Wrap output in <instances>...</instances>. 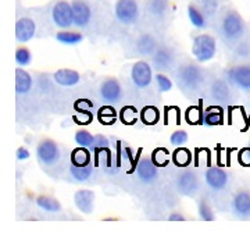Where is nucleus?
<instances>
[{
    "mask_svg": "<svg viewBox=\"0 0 250 235\" xmlns=\"http://www.w3.org/2000/svg\"><path fill=\"white\" fill-rule=\"evenodd\" d=\"M174 77L178 88L187 96H195L206 85V75L202 67L192 62L177 64Z\"/></svg>",
    "mask_w": 250,
    "mask_h": 235,
    "instance_id": "f257e3e1",
    "label": "nucleus"
},
{
    "mask_svg": "<svg viewBox=\"0 0 250 235\" xmlns=\"http://www.w3.org/2000/svg\"><path fill=\"white\" fill-rule=\"evenodd\" d=\"M220 32H221L224 41H227L229 43L238 42L241 39L245 34V21L239 16L238 11L231 10L227 14H224L223 20H221Z\"/></svg>",
    "mask_w": 250,
    "mask_h": 235,
    "instance_id": "f03ea898",
    "label": "nucleus"
},
{
    "mask_svg": "<svg viewBox=\"0 0 250 235\" xmlns=\"http://www.w3.org/2000/svg\"><path fill=\"white\" fill-rule=\"evenodd\" d=\"M217 53V42L214 36L208 34H199L192 41V54L197 63H207L214 59Z\"/></svg>",
    "mask_w": 250,
    "mask_h": 235,
    "instance_id": "7ed1b4c3",
    "label": "nucleus"
},
{
    "mask_svg": "<svg viewBox=\"0 0 250 235\" xmlns=\"http://www.w3.org/2000/svg\"><path fill=\"white\" fill-rule=\"evenodd\" d=\"M175 188L181 195L195 198L200 191V178L195 170L184 169L175 177Z\"/></svg>",
    "mask_w": 250,
    "mask_h": 235,
    "instance_id": "20e7f679",
    "label": "nucleus"
},
{
    "mask_svg": "<svg viewBox=\"0 0 250 235\" xmlns=\"http://www.w3.org/2000/svg\"><path fill=\"white\" fill-rule=\"evenodd\" d=\"M150 63L157 72H168L177 67V53L174 47L167 45H159L156 52L150 56Z\"/></svg>",
    "mask_w": 250,
    "mask_h": 235,
    "instance_id": "39448f33",
    "label": "nucleus"
},
{
    "mask_svg": "<svg viewBox=\"0 0 250 235\" xmlns=\"http://www.w3.org/2000/svg\"><path fill=\"white\" fill-rule=\"evenodd\" d=\"M36 157L42 166L52 167L62 159V149L54 139L45 138L36 146Z\"/></svg>",
    "mask_w": 250,
    "mask_h": 235,
    "instance_id": "423d86ee",
    "label": "nucleus"
},
{
    "mask_svg": "<svg viewBox=\"0 0 250 235\" xmlns=\"http://www.w3.org/2000/svg\"><path fill=\"white\" fill-rule=\"evenodd\" d=\"M114 14L123 25H132L139 18V6L136 0H117Z\"/></svg>",
    "mask_w": 250,
    "mask_h": 235,
    "instance_id": "0eeeda50",
    "label": "nucleus"
},
{
    "mask_svg": "<svg viewBox=\"0 0 250 235\" xmlns=\"http://www.w3.org/2000/svg\"><path fill=\"white\" fill-rule=\"evenodd\" d=\"M99 96L107 105H116L123 98V86L116 77H108L99 86Z\"/></svg>",
    "mask_w": 250,
    "mask_h": 235,
    "instance_id": "6e6552de",
    "label": "nucleus"
},
{
    "mask_svg": "<svg viewBox=\"0 0 250 235\" xmlns=\"http://www.w3.org/2000/svg\"><path fill=\"white\" fill-rule=\"evenodd\" d=\"M227 80L242 92H250V64H236L227 71Z\"/></svg>",
    "mask_w": 250,
    "mask_h": 235,
    "instance_id": "1a4fd4ad",
    "label": "nucleus"
},
{
    "mask_svg": "<svg viewBox=\"0 0 250 235\" xmlns=\"http://www.w3.org/2000/svg\"><path fill=\"white\" fill-rule=\"evenodd\" d=\"M152 64H149L145 60H139L132 65L131 68V80L134 85L139 89H145L150 86L153 81V70Z\"/></svg>",
    "mask_w": 250,
    "mask_h": 235,
    "instance_id": "9d476101",
    "label": "nucleus"
},
{
    "mask_svg": "<svg viewBox=\"0 0 250 235\" xmlns=\"http://www.w3.org/2000/svg\"><path fill=\"white\" fill-rule=\"evenodd\" d=\"M205 182L213 192H221L227 188L229 182V175L221 167L211 166L205 171Z\"/></svg>",
    "mask_w": 250,
    "mask_h": 235,
    "instance_id": "9b49d317",
    "label": "nucleus"
},
{
    "mask_svg": "<svg viewBox=\"0 0 250 235\" xmlns=\"http://www.w3.org/2000/svg\"><path fill=\"white\" fill-rule=\"evenodd\" d=\"M52 18L53 22L62 29H68L74 25V14H72V6L68 1L60 0L54 4L52 10Z\"/></svg>",
    "mask_w": 250,
    "mask_h": 235,
    "instance_id": "f8f14e48",
    "label": "nucleus"
},
{
    "mask_svg": "<svg viewBox=\"0 0 250 235\" xmlns=\"http://www.w3.org/2000/svg\"><path fill=\"white\" fill-rule=\"evenodd\" d=\"M210 99L218 105H227L231 100V88L228 81L223 78H213L207 85Z\"/></svg>",
    "mask_w": 250,
    "mask_h": 235,
    "instance_id": "ddd939ff",
    "label": "nucleus"
},
{
    "mask_svg": "<svg viewBox=\"0 0 250 235\" xmlns=\"http://www.w3.org/2000/svg\"><path fill=\"white\" fill-rule=\"evenodd\" d=\"M135 171H136V177L139 178V181H142L143 184H153L159 178L157 164L149 157H142L136 164Z\"/></svg>",
    "mask_w": 250,
    "mask_h": 235,
    "instance_id": "4468645a",
    "label": "nucleus"
},
{
    "mask_svg": "<svg viewBox=\"0 0 250 235\" xmlns=\"http://www.w3.org/2000/svg\"><path fill=\"white\" fill-rule=\"evenodd\" d=\"M231 209L236 217L250 218V191H238L231 200Z\"/></svg>",
    "mask_w": 250,
    "mask_h": 235,
    "instance_id": "2eb2a0df",
    "label": "nucleus"
},
{
    "mask_svg": "<svg viewBox=\"0 0 250 235\" xmlns=\"http://www.w3.org/2000/svg\"><path fill=\"white\" fill-rule=\"evenodd\" d=\"M71 6L72 14H74V25L78 28L88 27L92 20V10L89 4L83 0H74Z\"/></svg>",
    "mask_w": 250,
    "mask_h": 235,
    "instance_id": "dca6fc26",
    "label": "nucleus"
},
{
    "mask_svg": "<svg viewBox=\"0 0 250 235\" xmlns=\"http://www.w3.org/2000/svg\"><path fill=\"white\" fill-rule=\"evenodd\" d=\"M96 195L92 190H78L74 193V203L83 214H92L95 210Z\"/></svg>",
    "mask_w": 250,
    "mask_h": 235,
    "instance_id": "f3484780",
    "label": "nucleus"
},
{
    "mask_svg": "<svg viewBox=\"0 0 250 235\" xmlns=\"http://www.w3.org/2000/svg\"><path fill=\"white\" fill-rule=\"evenodd\" d=\"M159 47V42H157V39H156V36L152 35V34H149V32H143L141 35L136 38V41H135V52L139 54V56H147V57H150L154 52H156V49Z\"/></svg>",
    "mask_w": 250,
    "mask_h": 235,
    "instance_id": "a211bd4d",
    "label": "nucleus"
},
{
    "mask_svg": "<svg viewBox=\"0 0 250 235\" xmlns=\"http://www.w3.org/2000/svg\"><path fill=\"white\" fill-rule=\"evenodd\" d=\"M36 34V24L28 17L20 18L16 24V39L20 43H27Z\"/></svg>",
    "mask_w": 250,
    "mask_h": 235,
    "instance_id": "6ab92c4d",
    "label": "nucleus"
},
{
    "mask_svg": "<svg viewBox=\"0 0 250 235\" xmlns=\"http://www.w3.org/2000/svg\"><path fill=\"white\" fill-rule=\"evenodd\" d=\"M53 80L60 86H75L81 82V74L71 68H60L53 74Z\"/></svg>",
    "mask_w": 250,
    "mask_h": 235,
    "instance_id": "aec40b11",
    "label": "nucleus"
},
{
    "mask_svg": "<svg viewBox=\"0 0 250 235\" xmlns=\"http://www.w3.org/2000/svg\"><path fill=\"white\" fill-rule=\"evenodd\" d=\"M32 85H34V81H32L31 74L21 67L16 68V92H17V95L29 93V90L32 89Z\"/></svg>",
    "mask_w": 250,
    "mask_h": 235,
    "instance_id": "412c9836",
    "label": "nucleus"
},
{
    "mask_svg": "<svg viewBox=\"0 0 250 235\" xmlns=\"http://www.w3.org/2000/svg\"><path fill=\"white\" fill-rule=\"evenodd\" d=\"M35 202L38 208L43 212H47V213L62 212V203L50 195H39V196H36Z\"/></svg>",
    "mask_w": 250,
    "mask_h": 235,
    "instance_id": "4be33fe9",
    "label": "nucleus"
},
{
    "mask_svg": "<svg viewBox=\"0 0 250 235\" xmlns=\"http://www.w3.org/2000/svg\"><path fill=\"white\" fill-rule=\"evenodd\" d=\"M70 174L75 181L78 182H85L92 177L93 174V164H85V166H77V164H71L70 166Z\"/></svg>",
    "mask_w": 250,
    "mask_h": 235,
    "instance_id": "5701e85b",
    "label": "nucleus"
},
{
    "mask_svg": "<svg viewBox=\"0 0 250 235\" xmlns=\"http://www.w3.org/2000/svg\"><path fill=\"white\" fill-rule=\"evenodd\" d=\"M197 213H199V218L203 220V221L210 223V221H214L215 220L214 210L211 208V203L205 196H202L197 200Z\"/></svg>",
    "mask_w": 250,
    "mask_h": 235,
    "instance_id": "b1692460",
    "label": "nucleus"
},
{
    "mask_svg": "<svg viewBox=\"0 0 250 235\" xmlns=\"http://www.w3.org/2000/svg\"><path fill=\"white\" fill-rule=\"evenodd\" d=\"M56 39H57L60 43H62V45L74 46V45H78L80 42H82L83 35H82L81 32H77V31H68V29H64V31L57 32Z\"/></svg>",
    "mask_w": 250,
    "mask_h": 235,
    "instance_id": "393cba45",
    "label": "nucleus"
},
{
    "mask_svg": "<svg viewBox=\"0 0 250 235\" xmlns=\"http://www.w3.org/2000/svg\"><path fill=\"white\" fill-rule=\"evenodd\" d=\"M223 123V113L218 108L210 107L203 111L202 114V124H205L207 127H214L218 126Z\"/></svg>",
    "mask_w": 250,
    "mask_h": 235,
    "instance_id": "a878e982",
    "label": "nucleus"
},
{
    "mask_svg": "<svg viewBox=\"0 0 250 235\" xmlns=\"http://www.w3.org/2000/svg\"><path fill=\"white\" fill-rule=\"evenodd\" d=\"M92 163L90 159V152L88 148L80 146L77 149H74L71 153V164H77V166H85Z\"/></svg>",
    "mask_w": 250,
    "mask_h": 235,
    "instance_id": "bb28decb",
    "label": "nucleus"
},
{
    "mask_svg": "<svg viewBox=\"0 0 250 235\" xmlns=\"http://www.w3.org/2000/svg\"><path fill=\"white\" fill-rule=\"evenodd\" d=\"M188 16H189V20H190V22H192L193 27L202 29V28H206V25H207L206 24L205 14L197 9L196 6L189 4V7H188Z\"/></svg>",
    "mask_w": 250,
    "mask_h": 235,
    "instance_id": "cd10ccee",
    "label": "nucleus"
},
{
    "mask_svg": "<svg viewBox=\"0 0 250 235\" xmlns=\"http://www.w3.org/2000/svg\"><path fill=\"white\" fill-rule=\"evenodd\" d=\"M74 139H75V142L80 145V146L92 149L93 142H95V135H92L88 129H78V131L75 132Z\"/></svg>",
    "mask_w": 250,
    "mask_h": 235,
    "instance_id": "c85d7f7f",
    "label": "nucleus"
},
{
    "mask_svg": "<svg viewBox=\"0 0 250 235\" xmlns=\"http://www.w3.org/2000/svg\"><path fill=\"white\" fill-rule=\"evenodd\" d=\"M172 160L178 167H187L192 160V153L185 148H179L172 154Z\"/></svg>",
    "mask_w": 250,
    "mask_h": 235,
    "instance_id": "c756f323",
    "label": "nucleus"
},
{
    "mask_svg": "<svg viewBox=\"0 0 250 235\" xmlns=\"http://www.w3.org/2000/svg\"><path fill=\"white\" fill-rule=\"evenodd\" d=\"M159 108L154 107V106H147V107H145L142 110V113H141V118H142V121L145 124H147V126H153V124H156L157 121H159Z\"/></svg>",
    "mask_w": 250,
    "mask_h": 235,
    "instance_id": "7c9ffc66",
    "label": "nucleus"
},
{
    "mask_svg": "<svg viewBox=\"0 0 250 235\" xmlns=\"http://www.w3.org/2000/svg\"><path fill=\"white\" fill-rule=\"evenodd\" d=\"M31 60H32V54L29 49L25 46H18L16 49V63L20 67H27L31 64Z\"/></svg>",
    "mask_w": 250,
    "mask_h": 235,
    "instance_id": "2f4dec72",
    "label": "nucleus"
},
{
    "mask_svg": "<svg viewBox=\"0 0 250 235\" xmlns=\"http://www.w3.org/2000/svg\"><path fill=\"white\" fill-rule=\"evenodd\" d=\"M168 9V0H152L150 1V13L154 17H163Z\"/></svg>",
    "mask_w": 250,
    "mask_h": 235,
    "instance_id": "473e14b6",
    "label": "nucleus"
},
{
    "mask_svg": "<svg viewBox=\"0 0 250 235\" xmlns=\"http://www.w3.org/2000/svg\"><path fill=\"white\" fill-rule=\"evenodd\" d=\"M154 78H156L157 88L160 89V92H168L172 89V81L166 75V72H157Z\"/></svg>",
    "mask_w": 250,
    "mask_h": 235,
    "instance_id": "72a5a7b5",
    "label": "nucleus"
},
{
    "mask_svg": "<svg viewBox=\"0 0 250 235\" xmlns=\"http://www.w3.org/2000/svg\"><path fill=\"white\" fill-rule=\"evenodd\" d=\"M170 142L175 146H182L188 142V132L185 129H177L170 136Z\"/></svg>",
    "mask_w": 250,
    "mask_h": 235,
    "instance_id": "f704fd0d",
    "label": "nucleus"
},
{
    "mask_svg": "<svg viewBox=\"0 0 250 235\" xmlns=\"http://www.w3.org/2000/svg\"><path fill=\"white\" fill-rule=\"evenodd\" d=\"M92 149H93L95 152L106 150V149H108V139L104 135H102V134L95 135V142H93ZM92 149H90V150H92Z\"/></svg>",
    "mask_w": 250,
    "mask_h": 235,
    "instance_id": "c9c22d12",
    "label": "nucleus"
},
{
    "mask_svg": "<svg viewBox=\"0 0 250 235\" xmlns=\"http://www.w3.org/2000/svg\"><path fill=\"white\" fill-rule=\"evenodd\" d=\"M238 160L242 166L250 167V146L249 148H243L239 154H238Z\"/></svg>",
    "mask_w": 250,
    "mask_h": 235,
    "instance_id": "e433bc0d",
    "label": "nucleus"
},
{
    "mask_svg": "<svg viewBox=\"0 0 250 235\" xmlns=\"http://www.w3.org/2000/svg\"><path fill=\"white\" fill-rule=\"evenodd\" d=\"M167 220L168 221H185L187 216L182 212H179V210H174V212H171L170 214H168Z\"/></svg>",
    "mask_w": 250,
    "mask_h": 235,
    "instance_id": "4c0bfd02",
    "label": "nucleus"
},
{
    "mask_svg": "<svg viewBox=\"0 0 250 235\" xmlns=\"http://www.w3.org/2000/svg\"><path fill=\"white\" fill-rule=\"evenodd\" d=\"M16 156H17V160L22 162V160H28V159H29V156H31V153H29V150H28L27 148L21 146V148H18L17 149V153H16Z\"/></svg>",
    "mask_w": 250,
    "mask_h": 235,
    "instance_id": "58836bf2",
    "label": "nucleus"
}]
</instances>
